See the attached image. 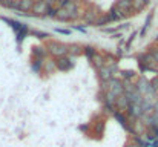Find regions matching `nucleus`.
<instances>
[{
    "mask_svg": "<svg viewBox=\"0 0 158 147\" xmlns=\"http://www.w3.org/2000/svg\"><path fill=\"white\" fill-rule=\"evenodd\" d=\"M83 20H85L86 23H95V20H97V12H95L94 9H89L88 12H85Z\"/></svg>",
    "mask_w": 158,
    "mask_h": 147,
    "instance_id": "8",
    "label": "nucleus"
},
{
    "mask_svg": "<svg viewBox=\"0 0 158 147\" xmlns=\"http://www.w3.org/2000/svg\"><path fill=\"white\" fill-rule=\"evenodd\" d=\"M55 66H57L60 71H68V69H71V67H72V63H71V60H69V58L61 57V58H58V60L55 61Z\"/></svg>",
    "mask_w": 158,
    "mask_h": 147,
    "instance_id": "5",
    "label": "nucleus"
},
{
    "mask_svg": "<svg viewBox=\"0 0 158 147\" xmlns=\"http://www.w3.org/2000/svg\"><path fill=\"white\" fill-rule=\"evenodd\" d=\"M148 2H149V0H132V6H134L135 9H141Z\"/></svg>",
    "mask_w": 158,
    "mask_h": 147,
    "instance_id": "16",
    "label": "nucleus"
},
{
    "mask_svg": "<svg viewBox=\"0 0 158 147\" xmlns=\"http://www.w3.org/2000/svg\"><path fill=\"white\" fill-rule=\"evenodd\" d=\"M151 88H152L154 91H155V89H158V78H155V80H152V86H151Z\"/></svg>",
    "mask_w": 158,
    "mask_h": 147,
    "instance_id": "27",
    "label": "nucleus"
},
{
    "mask_svg": "<svg viewBox=\"0 0 158 147\" xmlns=\"http://www.w3.org/2000/svg\"><path fill=\"white\" fill-rule=\"evenodd\" d=\"M14 3H15V0H0V5L5 8H12Z\"/></svg>",
    "mask_w": 158,
    "mask_h": 147,
    "instance_id": "19",
    "label": "nucleus"
},
{
    "mask_svg": "<svg viewBox=\"0 0 158 147\" xmlns=\"http://www.w3.org/2000/svg\"><path fill=\"white\" fill-rule=\"evenodd\" d=\"M103 129H105V123L100 121V123L97 124V130H95V132H97L98 135H102V133H103Z\"/></svg>",
    "mask_w": 158,
    "mask_h": 147,
    "instance_id": "23",
    "label": "nucleus"
},
{
    "mask_svg": "<svg viewBox=\"0 0 158 147\" xmlns=\"http://www.w3.org/2000/svg\"><path fill=\"white\" fill-rule=\"evenodd\" d=\"M109 18H110V20H120V18H121V14L117 11V8H112V9H110Z\"/></svg>",
    "mask_w": 158,
    "mask_h": 147,
    "instance_id": "15",
    "label": "nucleus"
},
{
    "mask_svg": "<svg viewBox=\"0 0 158 147\" xmlns=\"http://www.w3.org/2000/svg\"><path fill=\"white\" fill-rule=\"evenodd\" d=\"M55 12H57V9H52V8L49 6V9H48L46 15H49V17H55Z\"/></svg>",
    "mask_w": 158,
    "mask_h": 147,
    "instance_id": "25",
    "label": "nucleus"
},
{
    "mask_svg": "<svg viewBox=\"0 0 158 147\" xmlns=\"http://www.w3.org/2000/svg\"><path fill=\"white\" fill-rule=\"evenodd\" d=\"M34 0H19V6L17 9L19 11H31L32 6H34Z\"/></svg>",
    "mask_w": 158,
    "mask_h": 147,
    "instance_id": "6",
    "label": "nucleus"
},
{
    "mask_svg": "<svg viewBox=\"0 0 158 147\" xmlns=\"http://www.w3.org/2000/svg\"><path fill=\"white\" fill-rule=\"evenodd\" d=\"M48 9H49V5L46 2H43V0H37L34 3V6H32V11H34L35 15H46Z\"/></svg>",
    "mask_w": 158,
    "mask_h": 147,
    "instance_id": "2",
    "label": "nucleus"
},
{
    "mask_svg": "<svg viewBox=\"0 0 158 147\" xmlns=\"http://www.w3.org/2000/svg\"><path fill=\"white\" fill-rule=\"evenodd\" d=\"M141 106H140V103H132V104H129V113L132 115V116H140L141 115Z\"/></svg>",
    "mask_w": 158,
    "mask_h": 147,
    "instance_id": "7",
    "label": "nucleus"
},
{
    "mask_svg": "<svg viewBox=\"0 0 158 147\" xmlns=\"http://www.w3.org/2000/svg\"><path fill=\"white\" fill-rule=\"evenodd\" d=\"M60 2H61V5H64V3H66V2H69V0H60Z\"/></svg>",
    "mask_w": 158,
    "mask_h": 147,
    "instance_id": "30",
    "label": "nucleus"
},
{
    "mask_svg": "<svg viewBox=\"0 0 158 147\" xmlns=\"http://www.w3.org/2000/svg\"><path fill=\"white\" fill-rule=\"evenodd\" d=\"M40 66H42V60H37V61L32 64V71H34V72H39V71H40Z\"/></svg>",
    "mask_w": 158,
    "mask_h": 147,
    "instance_id": "22",
    "label": "nucleus"
},
{
    "mask_svg": "<svg viewBox=\"0 0 158 147\" xmlns=\"http://www.w3.org/2000/svg\"><path fill=\"white\" fill-rule=\"evenodd\" d=\"M151 89H152V88H149V84H148L146 80L141 78V80L138 81V94H140V95H141V94H148Z\"/></svg>",
    "mask_w": 158,
    "mask_h": 147,
    "instance_id": "10",
    "label": "nucleus"
},
{
    "mask_svg": "<svg viewBox=\"0 0 158 147\" xmlns=\"http://www.w3.org/2000/svg\"><path fill=\"white\" fill-rule=\"evenodd\" d=\"M92 58H94V64H95L97 67H100V69H102V67H103V61H105V58H103L102 55H98V54H95Z\"/></svg>",
    "mask_w": 158,
    "mask_h": 147,
    "instance_id": "13",
    "label": "nucleus"
},
{
    "mask_svg": "<svg viewBox=\"0 0 158 147\" xmlns=\"http://www.w3.org/2000/svg\"><path fill=\"white\" fill-rule=\"evenodd\" d=\"M154 64H157V61H155V58H154L152 54H148V55H143L141 57V69H144V71L154 69L155 67Z\"/></svg>",
    "mask_w": 158,
    "mask_h": 147,
    "instance_id": "3",
    "label": "nucleus"
},
{
    "mask_svg": "<svg viewBox=\"0 0 158 147\" xmlns=\"http://www.w3.org/2000/svg\"><path fill=\"white\" fill-rule=\"evenodd\" d=\"M109 20H110V18H109V15L106 14V15H103V17L97 18V20H95V23H97V25H105V23H107Z\"/></svg>",
    "mask_w": 158,
    "mask_h": 147,
    "instance_id": "20",
    "label": "nucleus"
},
{
    "mask_svg": "<svg viewBox=\"0 0 158 147\" xmlns=\"http://www.w3.org/2000/svg\"><path fill=\"white\" fill-rule=\"evenodd\" d=\"M49 52L52 54V55H57V57H64L66 55V52H68V48L64 46V45H60V43H49Z\"/></svg>",
    "mask_w": 158,
    "mask_h": 147,
    "instance_id": "1",
    "label": "nucleus"
},
{
    "mask_svg": "<svg viewBox=\"0 0 158 147\" xmlns=\"http://www.w3.org/2000/svg\"><path fill=\"white\" fill-rule=\"evenodd\" d=\"M123 75H124L126 78H129V77H134V72H132V71H124Z\"/></svg>",
    "mask_w": 158,
    "mask_h": 147,
    "instance_id": "26",
    "label": "nucleus"
},
{
    "mask_svg": "<svg viewBox=\"0 0 158 147\" xmlns=\"http://www.w3.org/2000/svg\"><path fill=\"white\" fill-rule=\"evenodd\" d=\"M43 2H46V3L49 5V3H51V2H54V0H43Z\"/></svg>",
    "mask_w": 158,
    "mask_h": 147,
    "instance_id": "31",
    "label": "nucleus"
},
{
    "mask_svg": "<svg viewBox=\"0 0 158 147\" xmlns=\"http://www.w3.org/2000/svg\"><path fill=\"white\" fill-rule=\"evenodd\" d=\"M114 115H115V118H117V120H118V121H120V123H121V124H123V126H124L126 129H127V123H126V118H124V116H123L121 113H118V112H115Z\"/></svg>",
    "mask_w": 158,
    "mask_h": 147,
    "instance_id": "17",
    "label": "nucleus"
},
{
    "mask_svg": "<svg viewBox=\"0 0 158 147\" xmlns=\"http://www.w3.org/2000/svg\"><path fill=\"white\" fill-rule=\"evenodd\" d=\"M71 54H74V55H78L80 52H81V48L80 46H77V45H72V46H69V49H68Z\"/></svg>",
    "mask_w": 158,
    "mask_h": 147,
    "instance_id": "18",
    "label": "nucleus"
},
{
    "mask_svg": "<svg viewBox=\"0 0 158 147\" xmlns=\"http://www.w3.org/2000/svg\"><path fill=\"white\" fill-rule=\"evenodd\" d=\"M152 55H154V58H155V61H158V49H157V51H155V52H154V54H152Z\"/></svg>",
    "mask_w": 158,
    "mask_h": 147,
    "instance_id": "28",
    "label": "nucleus"
},
{
    "mask_svg": "<svg viewBox=\"0 0 158 147\" xmlns=\"http://www.w3.org/2000/svg\"><path fill=\"white\" fill-rule=\"evenodd\" d=\"M109 94H110L112 97H117V98L120 97V95H123V86H121V83L117 81V80H110Z\"/></svg>",
    "mask_w": 158,
    "mask_h": 147,
    "instance_id": "4",
    "label": "nucleus"
},
{
    "mask_svg": "<svg viewBox=\"0 0 158 147\" xmlns=\"http://www.w3.org/2000/svg\"><path fill=\"white\" fill-rule=\"evenodd\" d=\"M126 147H138V146H137V144H127Z\"/></svg>",
    "mask_w": 158,
    "mask_h": 147,
    "instance_id": "29",
    "label": "nucleus"
},
{
    "mask_svg": "<svg viewBox=\"0 0 158 147\" xmlns=\"http://www.w3.org/2000/svg\"><path fill=\"white\" fill-rule=\"evenodd\" d=\"M117 106L121 109V110H124V109H127L129 107V100L126 95H120V97L117 98Z\"/></svg>",
    "mask_w": 158,
    "mask_h": 147,
    "instance_id": "11",
    "label": "nucleus"
},
{
    "mask_svg": "<svg viewBox=\"0 0 158 147\" xmlns=\"http://www.w3.org/2000/svg\"><path fill=\"white\" fill-rule=\"evenodd\" d=\"M100 77L103 80H110V69L109 67H102L100 69Z\"/></svg>",
    "mask_w": 158,
    "mask_h": 147,
    "instance_id": "14",
    "label": "nucleus"
},
{
    "mask_svg": "<svg viewBox=\"0 0 158 147\" xmlns=\"http://www.w3.org/2000/svg\"><path fill=\"white\" fill-rule=\"evenodd\" d=\"M55 17H57L58 20H63V22H66V20H71V17H69V12H68L64 8H60V9H57V12H55Z\"/></svg>",
    "mask_w": 158,
    "mask_h": 147,
    "instance_id": "9",
    "label": "nucleus"
},
{
    "mask_svg": "<svg viewBox=\"0 0 158 147\" xmlns=\"http://www.w3.org/2000/svg\"><path fill=\"white\" fill-rule=\"evenodd\" d=\"M32 52H34V55H35V57H39V60H40V58L45 55V51H43L42 48H34V51H32Z\"/></svg>",
    "mask_w": 158,
    "mask_h": 147,
    "instance_id": "21",
    "label": "nucleus"
},
{
    "mask_svg": "<svg viewBox=\"0 0 158 147\" xmlns=\"http://www.w3.org/2000/svg\"><path fill=\"white\" fill-rule=\"evenodd\" d=\"M85 52H86L88 57H94V55H95V52H94V49L92 48H86L85 49Z\"/></svg>",
    "mask_w": 158,
    "mask_h": 147,
    "instance_id": "24",
    "label": "nucleus"
},
{
    "mask_svg": "<svg viewBox=\"0 0 158 147\" xmlns=\"http://www.w3.org/2000/svg\"><path fill=\"white\" fill-rule=\"evenodd\" d=\"M117 8L126 12V11H129V9L132 8V0H120V2L117 3Z\"/></svg>",
    "mask_w": 158,
    "mask_h": 147,
    "instance_id": "12",
    "label": "nucleus"
}]
</instances>
